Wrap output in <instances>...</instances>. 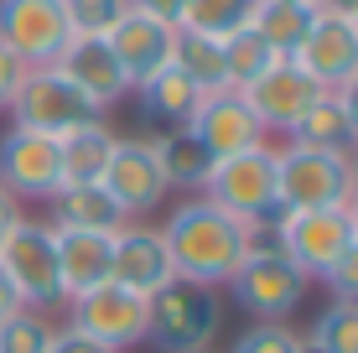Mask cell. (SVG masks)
Masks as SVG:
<instances>
[{"label":"cell","instance_id":"cell-1","mask_svg":"<svg viewBox=\"0 0 358 353\" xmlns=\"http://www.w3.org/2000/svg\"><path fill=\"white\" fill-rule=\"evenodd\" d=\"M162 239L182 281L213 286V291L229 286L234 271L244 265V254H250V224H239L218 203H208L203 192L171 208V218L162 224Z\"/></svg>","mask_w":358,"mask_h":353},{"label":"cell","instance_id":"cell-2","mask_svg":"<svg viewBox=\"0 0 358 353\" xmlns=\"http://www.w3.org/2000/svg\"><path fill=\"white\" fill-rule=\"evenodd\" d=\"M270 224H275V218H270ZM270 224L250 229V254H244V265L234 271L229 291H234V301H239L255 322H286L291 312L306 301V286L312 281L275 250V229Z\"/></svg>","mask_w":358,"mask_h":353},{"label":"cell","instance_id":"cell-3","mask_svg":"<svg viewBox=\"0 0 358 353\" xmlns=\"http://www.w3.org/2000/svg\"><path fill=\"white\" fill-rule=\"evenodd\" d=\"M145 343H156L162 353H208L224 327V301L213 286L197 281H171L156 296H145Z\"/></svg>","mask_w":358,"mask_h":353},{"label":"cell","instance_id":"cell-4","mask_svg":"<svg viewBox=\"0 0 358 353\" xmlns=\"http://www.w3.org/2000/svg\"><path fill=\"white\" fill-rule=\"evenodd\" d=\"M208 203H218L224 213H234L239 224H270L280 213V166H275V145H255V151H239V156H224L213 166L203 187Z\"/></svg>","mask_w":358,"mask_h":353},{"label":"cell","instance_id":"cell-5","mask_svg":"<svg viewBox=\"0 0 358 353\" xmlns=\"http://www.w3.org/2000/svg\"><path fill=\"white\" fill-rule=\"evenodd\" d=\"M280 166V213L301 208H348L353 198V151H312V145H275Z\"/></svg>","mask_w":358,"mask_h":353},{"label":"cell","instance_id":"cell-6","mask_svg":"<svg viewBox=\"0 0 358 353\" xmlns=\"http://www.w3.org/2000/svg\"><path fill=\"white\" fill-rule=\"evenodd\" d=\"M94 120H104V109L94 99H83L57 68H27L16 99H10V125L36 130V136H47V141H63L73 130L94 125Z\"/></svg>","mask_w":358,"mask_h":353},{"label":"cell","instance_id":"cell-7","mask_svg":"<svg viewBox=\"0 0 358 353\" xmlns=\"http://www.w3.org/2000/svg\"><path fill=\"white\" fill-rule=\"evenodd\" d=\"M0 271L10 275L21 307L27 312H52L63 301V281H57V234L42 218H21L10 239L0 245Z\"/></svg>","mask_w":358,"mask_h":353},{"label":"cell","instance_id":"cell-8","mask_svg":"<svg viewBox=\"0 0 358 353\" xmlns=\"http://www.w3.org/2000/svg\"><path fill=\"white\" fill-rule=\"evenodd\" d=\"M275 250L286 254L306 281H322L338 265V254L353 245L348 208H301V213H275Z\"/></svg>","mask_w":358,"mask_h":353},{"label":"cell","instance_id":"cell-9","mask_svg":"<svg viewBox=\"0 0 358 353\" xmlns=\"http://www.w3.org/2000/svg\"><path fill=\"white\" fill-rule=\"evenodd\" d=\"M73 27L63 0H0V47L21 68H57Z\"/></svg>","mask_w":358,"mask_h":353},{"label":"cell","instance_id":"cell-10","mask_svg":"<svg viewBox=\"0 0 358 353\" xmlns=\"http://www.w3.org/2000/svg\"><path fill=\"white\" fill-rule=\"evenodd\" d=\"M145 312H151L145 296L125 291L120 281H104V286L68 301V327L94 338V343H104L109 353H125L135 343H145Z\"/></svg>","mask_w":358,"mask_h":353},{"label":"cell","instance_id":"cell-11","mask_svg":"<svg viewBox=\"0 0 358 353\" xmlns=\"http://www.w3.org/2000/svg\"><path fill=\"white\" fill-rule=\"evenodd\" d=\"M99 187L120 203V213H125L130 224H135V218H145V213H156L166 203V192H171L162 161H156V145L145 136H120L115 141V156H109Z\"/></svg>","mask_w":358,"mask_h":353},{"label":"cell","instance_id":"cell-12","mask_svg":"<svg viewBox=\"0 0 358 353\" xmlns=\"http://www.w3.org/2000/svg\"><path fill=\"white\" fill-rule=\"evenodd\" d=\"M0 187H6L16 203L21 198L52 203V192L63 187V156H57V141L10 125L6 136H0Z\"/></svg>","mask_w":358,"mask_h":353},{"label":"cell","instance_id":"cell-13","mask_svg":"<svg viewBox=\"0 0 358 353\" xmlns=\"http://www.w3.org/2000/svg\"><path fill=\"white\" fill-rule=\"evenodd\" d=\"M322 83L312 78L301 63H291V57H280L275 68L265 73V78H255L250 89H244V99H250V109H255V120L265 125V136L270 130H280V136H291L296 130V120L306 115L317 99H322Z\"/></svg>","mask_w":358,"mask_h":353},{"label":"cell","instance_id":"cell-14","mask_svg":"<svg viewBox=\"0 0 358 353\" xmlns=\"http://www.w3.org/2000/svg\"><path fill=\"white\" fill-rule=\"evenodd\" d=\"M187 130L208 145V151H213V161L265 145V125L255 120V109H250V99H244L239 89L203 94V104H197V115H192V125H187Z\"/></svg>","mask_w":358,"mask_h":353},{"label":"cell","instance_id":"cell-15","mask_svg":"<svg viewBox=\"0 0 358 353\" xmlns=\"http://www.w3.org/2000/svg\"><path fill=\"white\" fill-rule=\"evenodd\" d=\"M109 281H120L135 296H156L162 286L177 281V265H171V250L162 239L156 224H125L115 234V271Z\"/></svg>","mask_w":358,"mask_h":353},{"label":"cell","instance_id":"cell-16","mask_svg":"<svg viewBox=\"0 0 358 353\" xmlns=\"http://www.w3.org/2000/svg\"><path fill=\"white\" fill-rule=\"evenodd\" d=\"M291 63H301L327 94H338L343 83H353L358 78V36L348 27V16L317 10V27H312V36L301 42V52H296Z\"/></svg>","mask_w":358,"mask_h":353},{"label":"cell","instance_id":"cell-17","mask_svg":"<svg viewBox=\"0 0 358 353\" xmlns=\"http://www.w3.org/2000/svg\"><path fill=\"white\" fill-rule=\"evenodd\" d=\"M57 73H63L83 99H94L99 109L120 104V99L130 94V78H125V68H120L109 36H73L68 52L57 57Z\"/></svg>","mask_w":358,"mask_h":353},{"label":"cell","instance_id":"cell-18","mask_svg":"<svg viewBox=\"0 0 358 353\" xmlns=\"http://www.w3.org/2000/svg\"><path fill=\"white\" fill-rule=\"evenodd\" d=\"M130 94H135V109H141V125L151 130L145 141L171 136V130H187L192 115H197V104H203V89H197L192 78H182L171 63L162 73H151L145 83H135Z\"/></svg>","mask_w":358,"mask_h":353},{"label":"cell","instance_id":"cell-19","mask_svg":"<svg viewBox=\"0 0 358 353\" xmlns=\"http://www.w3.org/2000/svg\"><path fill=\"white\" fill-rule=\"evenodd\" d=\"M171 42H177V27L145 16V10H125V21L109 31V47H115L120 68H125V78H130V89L171 63Z\"/></svg>","mask_w":358,"mask_h":353},{"label":"cell","instance_id":"cell-20","mask_svg":"<svg viewBox=\"0 0 358 353\" xmlns=\"http://www.w3.org/2000/svg\"><path fill=\"white\" fill-rule=\"evenodd\" d=\"M57 234V281H63V301L83 296V291L104 286L115 271V234H94V229H52Z\"/></svg>","mask_w":358,"mask_h":353},{"label":"cell","instance_id":"cell-21","mask_svg":"<svg viewBox=\"0 0 358 353\" xmlns=\"http://www.w3.org/2000/svg\"><path fill=\"white\" fill-rule=\"evenodd\" d=\"M47 224L52 229H94V234H120V229L130 224L125 213H120V203L109 198L99 182H89V187H57L52 203H47Z\"/></svg>","mask_w":358,"mask_h":353},{"label":"cell","instance_id":"cell-22","mask_svg":"<svg viewBox=\"0 0 358 353\" xmlns=\"http://www.w3.org/2000/svg\"><path fill=\"white\" fill-rule=\"evenodd\" d=\"M115 130L104 120L73 130V136L57 141V156H63V187H89V182H104V166L115 156Z\"/></svg>","mask_w":358,"mask_h":353},{"label":"cell","instance_id":"cell-23","mask_svg":"<svg viewBox=\"0 0 358 353\" xmlns=\"http://www.w3.org/2000/svg\"><path fill=\"white\" fill-rule=\"evenodd\" d=\"M312 27H317V10L291 6V0H260V10H255V21H250V31L260 36L275 57H296L301 42L312 36Z\"/></svg>","mask_w":358,"mask_h":353},{"label":"cell","instance_id":"cell-24","mask_svg":"<svg viewBox=\"0 0 358 353\" xmlns=\"http://www.w3.org/2000/svg\"><path fill=\"white\" fill-rule=\"evenodd\" d=\"M151 145H156V161H162V172H166V187H192V192L208 187V177H213L218 161H213V151H208L192 130L156 136Z\"/></svg>","mask_w":358,"mask_h":353},{"label":"cell","instance_id":"cell-25","mask_svg":"<svg viewBox=\"0 0 358 353\" xmlns=\"http://www.w3.org/2000/svg\"><path fill=\"white\" fill-rule=\"evenodd\" d=\"M286 141L312 145V151H353V120H348V109H343L338 94H322V99L296 120V130Z\"/></svg>","mask_w":358,"mask_h":353},{"label":"cell","instance_id":"cell-26","mask_svg":"<svg viewBox=\"0 0 358 353\" xmlns=\"http://www.w3.org/2000/svg\"><path fill=\"white\" fill-rule=\"evenodd\" d=\"M171 68H177L182 78H192L203 94L229 89L224 42H213V36H197V31H187V27H177V42H171Z\"/></svg>","mask_w":358,"mask_h":353},{"label":"cell","instance_id":"cell-27","mask_svg":"<svg viewBox=\"0 0 358 353\" xmlns=\"http://www.w3.org/2000/svg\"><path fill=\"white\" fill-rule=\"evenodd\" d=\"M260 10V0H187L182 10V27L197 36H213V42H229L234 31H244Z\"/></svg>","mask_w":358,"mask_h":353},{"label":"cell","instance_id":"cell-28","mask_svg":"<svg viewBox=\"0 0 358 353\" xmlns=\"http://www.w3.org/2000/svg\"><path fill=\"white\" fill-rule=\"evenodd\" d=\"M275 63H280V57L270 52V47H265L250 27L234 31L229 42H224V73H229V89H239V94L250 89L255 78H265V73L275 68Z\"/></svg>","mask_w":358,"mask_h":353},{"label":"cell","instance_id":"cell-29","mask_svg":"<svg viewBox=\"0 0 358 353\" xmlns=\"http://www.w3.org/2000/svg\"><path fill=\"white\" fill-rule=\"evenodd\" d=\"M317 353H358V301H327L312 333H301Z\"/></svg>","mask_w":358,"mask_h":353},{"label":"cell","instance_id":"cell-30","mask_svg":"<svg viewBox=\"0 0 358 353\" xmlns=\"http://www.w3.org/2000/svg\"><path fill=\"white\" fill-rule=\"evenodd\" d=\"M63 10H68L73 36H109L125 21L130 0H63Z\"/></svg>","mask_w":358,"mask_h":353},{"label":"cell","instance_id":"cell-31","mask_svg":"<svg viewBox=\"0 0 358 353\" xmlns=\"http://www.w3.org/2000/svg\"><path fill=\"white\" fill-rule=\"evenodd\" d=\"M47 343H52L47 312H27L21 307L16 317L0 322V353H47Z\"/></svg>","mask_w":358,"mask_h":353},{"label":"cell","instance_id":"cell-32","mask_svg":"<svg viewBox=\"0 0 358 353\" xmlns=\"http://www.w3.org/2000/svg\"><path fill=\"white\" fill-rule=\"evenodd\" d=\"M229 353H301V333L291 322H250Z\"/></svg>","mask_w":358,"mask_h":353},{"label":"cell","instance_id":"cell-33","mask_svg":"<svg viewBox=\"0 0 358 353\" xmlns=\"http://www.w3.org/2000/svg\"><path fill=\"white\" fill-rule=\"evenodd\" d=\"M322 281H327V291H332V301H358V239L338 254V265H332Z\"/></svg>","mask_w":358,"mask_h":353},{"label":"cell","instance_id":"cell-34","mask_svg":"<svg viewBox=\"0 0 358 353\" xmlns=\"http://www.w3.org/2000/svg\"><path fill=\"white\" fill-rule=\"evenodd\" d=\"M47 353H109L104 343H94V338L73 333V327H52V343H47Z\"/></svg>","mask_w":358,"mask_h":353},{"label":"cell","instance_id":"cell-35","mask_svg":"<svg viewBox=\"0 0 358 353\" xmlns=\"http://www.w3.org/2000/svg\"><path fill=\"white\" fill-rule=\"evenodd\" d=\"M21 78H27V68H21L16 57L0 47V109H10V99H16V89H21Z\"/></svg>","mask_w":358,"mask_h":353},{"label":"cell","instance_id":"cell-36","mask_svg":"<svg viewBox=\"0 0 358 353\" xmlns=\"http://www.w3.org/2000/svg\"><path fill=\"white\" fill-rule=\"evenodd\" d=\"M130 10H145V16L166 21V27H182V10H187V0H130Z\"/></svg>","mask_w":358,"mask_h":353},{"label":"cell","instance_id":"cell-37","mask_svg":"<svg viewBox=\"0 0 358 353\" xmlns=\"http://www.w3.org/2000/svg\"><path fill=\"white\" fill-rule=\"evenodd\" d=\"M21 218H27V213H21V203L10 198L6 187H0V245H6V239H10V229H16Z\"/></svg>","mask_w":358,"mask_h":353},{"label":"cell","instance_id":"cell-38","mask_svg":"<svg viewBox=\"0 0 358 353\" xmlns=\"http://www.w3.org/2000/svg\"><path fill=\"white\" fill-rule=\"evenodd\" d=\"M16 312H21V296H16V286H10V275L0 271V322L16 317Z\"/></svg>","mask_w":358,"mask_h":353},{"label":"cell","instance_id":"cell-39","mask_svg":"<svg viewBox=\"0 0 358 353\" xmlns=\"http://www.w3.org/2000/svg\"><path fill=\"white\" fill-rule=\"evenodd\" d=\"M338 99H343V109H348L353 136H358V78H353V83H343V89H338Z\"/></svg>","mask_w":358,"mask_h":353},{"label":"cell","instance_id":"cell-40","mask_svg":"<svg viewBox=\"0 0 358 353\" xmlns=\"http://www.w3.org/2000/svg\"><path fill=\"white\" fill-rule=\"evenodd\" d=\"M322 10H338V16H353V10H358V0H327Z\"/></svg>","mask_w":358,"mask_h":353},{"label":"cell","instance_id":"cell-41","mask_svg":"<svg viewBox=\"0 0 358 353\" xmlns=\"http://www.w3.org/2000/svg\"><path fill=\"white\" fill-rule=\"evenodd\" d=\"M348 224H353V239H358V198L348 203Z\"/></svg>","mask_w":358,"mask_h":353},{"label":"cell","instance_id":"cell-42","mask_svg":"<svg viewBox=\"0 0 358 353\" xmlns=\"http://www.w3.org/2000/svg\"><path fill=\"white\" fill-rule=\"evenodd\" d=\"M291 6H312V10H322V6H327V0H291Z\"/></svg>","mask_w":358,"mask_h":353},{"label":"cell","instance_id":"cell-43","mask_svg":"<svg viewBox=\"0 0 358 353\" xmlns=\"http://www.w3.org/2000/svg\"><path fill=\"white\" fill-rule=\"evenodd\" d=\"M353 198H358V151H353ZM353 198H348V203H353Z\"/></svg>","mask_w":358,"mask_h":353},{"label":"cell","instance_id":"cell-44","mask_svg":"<svg viewBox=\"0 0 358 353\" xmlns=\"http://www.w3.org/2000/svg\"><path fill=\"white\" fill-rule=\"evenodd\" d=\"M348 27H353V36H358V10H353V16H348Z\"/></svg>","mask_w":358,"mask_h":353},{"label":"cell","instance_id":"cell-45","mask_svg":"<svg viewBox=\"0 0 358 353\" xmlns=\"http://www.w3.org/2000/svg\"><path fill=\"white\" fill-rule=\"evenodd\" d=\"M301 353H317V348H312V343H306V338H301Z\"/></svg>","mask_w":358,"mask_h":353},{"label":"cell","instance_id":"cell-46","mask_svg":"<svg viewBox=\"0 0 358 353\" xmlns=\"http://www.w3.org/2000/svg\"><path fill=\"white\" fill-rule=\"evenodd\" d=\"M353 151H358V136H353Z\"/></svg>","mask_w":358,"mask_h":353}]
</instances>
